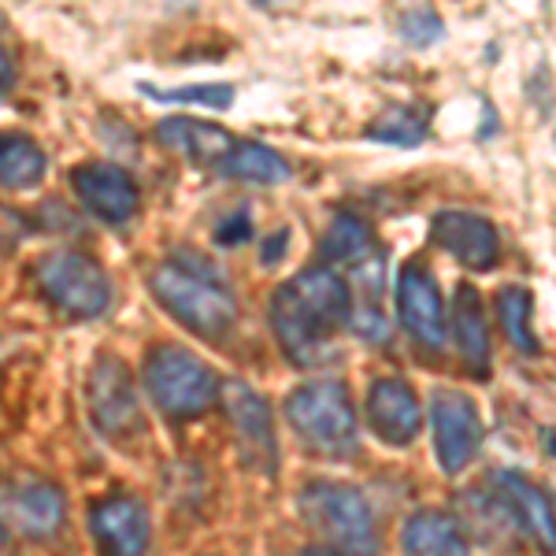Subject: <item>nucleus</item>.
Instances as JSON below:
<instances>
[{
	"label": "nucleus",
	"instance_id": "f257e3e1",
	"mask_svg": "<svg viewBox=\"0 0 556 556\" xmlns=\"http://www.w3.org/2000/svg\"><path fill=\"white\" fill-rule=\"evenodd\" d=\"M353 319V290L330 267H304L271 293V327L293 364H327L330 338Z\"/></svg>",
	"mask_w": 556,
	"mask_h": 556
},
{
	"label": "nucleus",
	"instance_id": "f03ea898",
	"mask_svg": "<svg viewBox=\"0 0 556 556\" xmlns=\"http://www.w3.org/2000/svg\"><path fill=\"white\" fill-rule=\"evenodd\" d=\"M286 419H290L293 434H298L312 453L330 456V460L353 456L356 445H361L356 412L349 405V393L342 382L298 386L293 397L286 401Z\"/></svg>",
	"mask_w": 556,
	"mask_h": 556
},
{
	"label": "nucleus",
	"instance_id": "7ed1b4c3",
	"mask_svg": "<svg viewBox=\"0 0 556 556\" xmlns=\"http://www.w3.org/2000/svg\"><path fill=\"white\" fill-rule=\"evenodd\" d=\"M298 508L304 523L334 545V553L371 556L379 549L375 513L361 490L342 486V482H308L298 493Z\"/></svg>",
	"mask_w": 556,
	"mask_h": 556
},
{
	"label": "nucleus",
	"instance_id": "20e7f679",
	"mask_svg": "<svg viewBox=\"0 0 556 556\" xmlns=\"http://www.w3.org/2000/svg\"><path fill=\"white\" fill-rule=\"evenodd\" d=\"M152 293L156 301L164 304L167 312L186 323L193 334L201 338H227L230 327L238 319V304L223 290L219 278H208V275H197L190 267H178V264H164L156 267L149 278Z\"/></svg>",
	"mask_w": 556,
	"mask_h": 556
},
{
	"label": "nucleus",
	"instance_id": "39448f33",
	"mask_svg": "<svg viewBox=\"0 0 556 556\" xmlns=\"http://www.w3.org/2000/svg\"><path fill=\"white\" fill-rule=\"evenodd\" d=\"M146 390L156 408L172 419L201 416L223 397V382L215 379L212 367L182 345L152 349L146 364Z\"/></svg>",
	"mask_w": 556,
	"mask_h": 556
},
{
	"label": "nucleus",
	"instance_id": "423d86ee",
	"mask_svg": "<svg viewBox=\"0 0 556 556\" xmlns=\"http://www.w3.org/2000/svg\"><path fill=\"white\" fill-rule=\"evenodd\" d=\"M38 282L52 304H60L67 316L78 319L101 316L112 304V282H108L104 267L83 253H71V249H60V253H49L41 260Z\"/></svg>",
	"mask_w": 556,
	"mask_h": 556
},
{
	"label": "nucleus",
	"instance_id": "0eeeda50",
	"mask_svg": "<svg viewBox=\"0 0 556 556\" xmlns=\"http://www.w3.org/2000/svg\"><path fill=\"white\" fill-rule=\"evenodd\" d=\"M430 427H434V453L450 475H460L482 450V419L468 393L453 386H438L430 397Z\"/></svg>",
	"mask_w": 556,
	"mask_h": 556
},
{
	"label": "nucleus",
	"instance_id": "6e6552de",
	"mask_svg": "<svg viewBox=\"0 0 556 556\" xmlns=\"http://www.w3.org/2000/svg\"><path fill=\"white\" fill-rule=\"evenodd\" d=\"M223 408L230 416V427H235L241 460L253 471L271 475L278 450H275V424H271V408L260 397L249 382L241 379H227L223 382Z\"/></svg>",
	"mask_w": 556,
	"mask_h": 556
},
{
	"label": "nucleus",
	"instance_id": "1a4fd4ad",
	"mask_svg": "<svg viewBox=\"0 0 556 556\" xmlns=\"http://www.w3.org/2000/svg\"><path fill=\"white\" fill-rule=\"evenodd\" d=\"M89 412H93L97 427L112 438L134 434L141 427L138 393H134V379L115 356H101L89 371Z\"/></svg>",
	"mask_w": 556,
	"mask_h": 556
},
{
	"label": "nucleus",
	"instance_id": "9d476101",
	"mask_svg": "<svg viewBox=\"0 0 556 556\" xmlns=\"http://www.w3.org/2000/svg\"><path fill=\"white\" fill-rule=\"evenodd\" d=\"M430 238H434L438 249H445V253L456 256L471 271H486V267L497 264L501 253L497 227L475 212H456V208L438 212L430 219Z\"/></svg>",
	"mask_w": 556,
	"mask_h": 556
},
{
	"label": "nucleus",
	"instance_id": "9b49d317",
	"mask_svg": "<svg viewBox=\"0 0 556 556\" xmlns=\"http://www.w3.org/2000/svg\"><path fill=\"white\" fill-rule=\"evenodd\" d=\"M71 186H75L78 201L86 204V212H93L104 223H127L138 212V186L130 182V175L115 164H83L71 172Z\"/></svg>",
	"mask_w": 556,
	"mask_h": 556
},
{
	"label": "nucleus",
	"instance_id": "f8f14e48",
	"mask_svg": "<svg viewBox=\"0 0 556 556\" xmlns=\"http://www.w3.org/2000/svg\"><path fill=\"white\" fill-rule=\"evenodd\" d=\"M64 493L45 479H23L4 486V523L23 538H49L64 523Z\"/></svg>",
	"mask_w": 556,
	"mask_h": 556
},
{
	"label": "nucleus",
	"instance_id": "ddd939ff",
	"mask_svg": "<svg viewBox=\"0 0 556 556\" xmlns=\"http://www.w3.org/2000/svg\"><path fill=\"white\" fill-rule=\"evenodd\" d=\"M397 316L424 349L445 345V308L438 286L424 267H405L397 278Z\"/></svg>",
	"mask_w": 556,
	"mask_h": 556
},
{
	"label": "nucleus",
	"instance_id": "4468645a",
	"mask_svg": "<svg viewBox=\"0 0 556 556\" xmlns=\"http://www.w3.org/2000/svg\"><path fill=\"white\" fill-rule=\"evenodd\" d=\"M367 424L386 445L416 442L419 427H424V412H419L412 386L401 379L371 382V390H367Z\"/></svg>",
	"mask_w": 556,
	"mask_h": 556
},
{
	"label": "nucleus",
	"instance_id": "2eb2a0df",
	"mask_svg": "<svg viewBox=\"0 0 556 556\" xmlns=\"http://www.w3.org/2000/svg\"><path fill=\"white\" fill-rule=\"evenodd\" d=\"M497 493L513 508L516 527L523 531L542 553H556V513L545 490H538L527 475L497 471Z\"/></svg>",
	"mask_w": 556,
	"mask_h": 556
},
{
	"label": "nucleus",
	"instance_id": "dca6fc26",
	"mask_svg": "<svg viewBox=\"0 0 556 556\" xmlns=\"http://www.w3.org/2000/svg\"><path fill=\"white\" fill-rule=\"evenodd\" d=\"M93 534L108 556H146L149 549V513L134 497H112L93 508Z\"/></svg>",
	"mask_w": 556,
	"mask_h": 556
},
{
	"label": "nucleus",
	"instance_id": "f3484780",
	"mask_svg": "<svg viewBox=\"0 0 556 556\" xmlns=\"http://www.w3.org/2000/svg\"><path fill=\"white\" fill-rule=\"evenodd\" d=\"M453 338L460 349L464 364L475 375L490 371V327H486V312H482V298L475 286H456L453 298Z\"/></svg>",
	"mask_w": 556,
	"mask_h": 556
},
{
	"label": "nucleus",
	"instance_id": "a211bd4d",
	"mask_svg": "<svg viewBox=\"0 0 556 556\" xmlns=\"http://www.w3.org/2000/svg\"><path fill=\"white\" fill-rule=\"evenodd\" d=\"M160 141L167 149H175L178 156L193 160V164H223L227 152L235 149L227 130L212 127V123H201V119H164L160 123Z\"/></svg>",
	"mask_w": 556,
	"mask_h": 556
},
{
	"label": "nucleus",
	"instance_id": "6ab92c4d",
	"mask_svg": "<svg viewBox=\"0 0 556 556\" xmlns=\"http://www.w3.org/2000/svg\"><path fill=\"white\" fill-rule=\"evenodd\" d=\"M408 556H468V534L445 513H416L401 531Z\"/></svg>",
	"mask_w": 556,
	"mask_h": 556
},
{
	"label": "nucleus",
	"instance_id": "aec40b11",
	"mask_svg": "<svg viewBox=\"0 0 556 556\" xmlns=\"http://www.w3.org/2000/svg\"><path fill=\"white\" fill-rule=\"evenodd\" d=\"M219 172L238 182H256V186H278L290 178V164L278 156L275 149L260 146V141H238L227 152V160L219 164Z\"/></svg>",
	"mask_w": 556,
	"mask_h": 556
},
{
	"label": "nucleus",
	"instance_id": "412c9836",
	"mask_svg": "<svg viewBox=\"0 0 556 556\" xmlns=\"http://www.w3.org/2000/svg\"><path fill=\"white\" fill-rule=\"evenodd\" d=\"M375 241H371V230L364 227L356 215H334V223L327 227V235L319 241V253L327 264H338V267H353L371 253Z\"/></svg>",
	"mask_w": 556,
	"mask_h": 556
},
{
	"label": "nucleus",
	"instance_id": "4be33fe9",
	"mask_svg": "<svg viewBox=\"0 0 556 556\" xmlns=\"http://www.w3.org/2000/svg\"><path fill=\"white\" fill-rule=\"evenodd\" d=\"M45 175V152L23 134H8L0 146V178L8 190H30Z\"/></svg>",
	"mask_w": 556,
	"mask_h": 556
},
{
	"label": "nucleus",
	"instance_id": "5701e85b",
	"mask_svg": "<svg viewBox=\"0 0 556 556\" xmlns=\"http://www.w3.org/2000/svg\"><path fill=\"white\" fill-rule=\"evenodd\" d=\"M367 138L386 146H419L427 138V112L424 108H390L367 127Z\"/></svg>",
	"mask_w": 556,
	"mask_h": 556
},
{
	"label": "nucleus",
	"instance_id": "b1692460",
	"mask_svg": "<svg viewBox=\"0 0 556 556\" xmlns=\"http://www.w3.org/2000/svg\"><path fill=\"white\" fill-rule=\"evenodd\" d=\"M531 293L519 290V286H505L497 293V312H501V323H505V334L519 353H538V338L531 330Z\"/></svg>",
	"mask_w": 556,
	"mask_h": 556
},
{
	"label": "nucleus",
	"instance_id": "393cba45",
	"mask_svg": "<svg viewBox=\"0 0 556 556\" xmlns=\"http://www.w3.org/2000/svg\"><path fill=\"white\" fill-rule=\"evenodd\" d=\"M141 93L152 101H167V104H208V108H230L235 104V86H178V89H156L149 83H141Z\"/></svg>",
	"mask_w": 556,
	"mask_h": 556
},
{
	"label": "nucleus",
	"instance_id": "a878e982",
	"mask_svg": "<svg viewBox=\"0 0 556 556\" xmlns=\"http://www.w3.org/2000/svg\"><path fill=\"white\" fill-rule=\"evenodd\" d=\"M397 30H401V38H405L408 45H416V49H427V45L442 41L445 23H442V15L430 12V8H408V12H401Z\"/></svg>",
	"mask_w": 556,
	"mask_h": 556
},
{
	"label": "nucleus",
	"instance_id": "bb28decb",
	"mask_svg": "<svg viewBox=\"0 0 556 556\" xmlns=\"http://www.w3.org/2000/svg\"><path fill=\"white\" fill-rule=\"evenodd\" d=\"M249 238H253V219L241 208L230 212L227 219L215 227V241H219V245H241V241H249Z\"/></svg>",
	"mask_w": 556,
	"mask_h": 556
},
{
	"label": "nucleus",
	"instance_id": "cd10ccee",
	"mask_svg": "<svg viewBox=\"0 0 556 556\" xmlns=\"http://www.w3.org/2000/svg\"><path fill=\"white\" fill-rule=\"evenodd\" d=\"M286 241H290V230H275V235L264 241V249H260V260H264V264H275V260L286 253Z\"/></svg>",
	"mask_w": 556,
	"mask_h": 556
},
{
	"label": "nucleus",
	"instance_id": "c85d7f7f",
	"mask_svg": "<svg viewBox=\"0 0 556 556\" xmlns=\"http://www.w3.org/2000/svg\"><path fill=\"white\" fill-rule=\"evenodd\" d=\"M304 556H342V553H334V549H312V553H304Z\"/></svg>",
	"mask_w": 556,
	"mask_h": 556
}]
</instances>
